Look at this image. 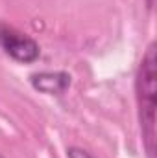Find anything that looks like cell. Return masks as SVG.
Masks as SVG:
<instances>
[{
  "label": "cell",
  "instance_id": "6da1fadb",
  "mask_svg": "<svg viewBox=\"0 0 157 158\" xmlns=\"http://www.w3.org/2000/svg\"><path fill=\"white\" fill-rule=\"evenodd\" d=\"M137 103L142 142L148 156H155V109H157V44L152 42L137 72Z\"/></svg>",
  "mask_w": 157,
  "mask_h": 158
},
{
  "label": "cell",
  "instance_id": "7a4b0ae2",
  "mask_svg": "<svg viewBox=\"0 0 157 158\" xmlns=\"http://www.w3.org/2000/svg\"><path fill=\"white\" fill-rule=\"evenodd\" d=\"M0 48L11 59L24 64L35 63L41 55V48L35 40L20 33L13 26H7L6 22H0Z\"/></svg>",
  "mask_w": 157,
  "mask_h": 158
},
{
  "label": "cell",
  "instance_id": "3957f363",
  "mask_svg": "<svg viewBox=\"0 0 157 158\" xmlns=\"http://www.w3.org/2000/svg\"><path fill=\"white\" fill-rule=\"evenodd\" d=\"M30 83L35 90L46 96H61L72 85V76L63 70L56 72H35L30 76Z\"/></svg>",
  "mask_w": 157,
  "mask_h": 158
},
{
  "label": "cell",
  "instance_id": "277c9868",
  "mask_svg": "<svg viewBox=\"0 0 157 158\" xmlns=\"http://www.w3.org/2000/svg\"><path fill=\"white\" fill-rule=\"evenodd\" d=\"M67 158H94L89 151L81 149V147H69L67 149Z\"/></svg>",
  "mask_w": 157,
  "mask_h": 158
},
{
  "label": "cell",
  "instance_id": "5b68a950",
  "mask_svg": "<svg viewBox=\"0 0 157 158\" xmlns=\"http://www.w3.org/2000/svg\"><path fill=\"white\" fill-rule=\"evenodd\" d=\"M146 6H148V9H152L154 7V0H146Z\"/></svg>",
  "mask_w": 157,
  "mask_h": 158
},
{
  "label": "cell",
  "instance_id": "8992f818",
  "mask_svg": "<svg viewBox=\"0 0 157 158\" xmlns=\"http://www.w3.org/2000/svg\"><path fill=\"white\" fill-rule=\"evenodd\" d=\"M0 158H4V156H2V155H0Z\"/></svg>",
  "mask_w": 157,
  "mask_h": 158
}]
</instances>
